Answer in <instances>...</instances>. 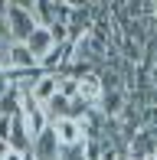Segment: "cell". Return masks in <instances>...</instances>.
<instances>
[{"label": "cell", "instance_id": "cell-12", "mask_svg": "<svg viewBox=\"0 0 157 160\" xmlns=\"http://www.w3.org/2000/svg\"><path fill=\"white\" fill-rule=\"evenodd\" d=\"M0 46H3V23H0Z\"/></svg>", "mask_w": 157, "mask_h": 160}, {"label": "cell", "instance_id": "cell-10", "mask_svg": "<svg viewBox=\"0 0 157 160\" xmlns=\"http://www.w3.org/2000/svg\"><path fill=\"white\" fill-rule=\"evenodd\" d=\"M10 150H13V147H10V141H7V137H0V160L10 154Z\"/></svg>", "mask_w": 157, "mask_h": 160}, {"label": "cell", "instance_id": "cell-11", "mask_svg": "<svg viewBox=\"0 0 157 160\" xmlns=\"http://www.w3.org/2000/svg\"><path fill=\"white\" fill-rule=\"evenodd\" d=\"M10 3H13V0H0V17L7 13V7H10Z\"/></svg>", "mask_w": 157, "mask_h": 160}, {"label": "cell", "instance_id": "cell-2", "mask_svg": "<svg viewBox=\"0 0 157 160\" xmlns=\"http://www.w3.org/2000/svg\"><path fill=\"white\" fill-rule=\"evenodd\" d=\"M59 157H62V144H59L56 128L49 124L36 141H33V160H59Z\"/></svg>", "mask_w": 157, "mask_h": 160}, {"label": "cell", "instance_id": "cell-3", "mask_svg": "<svg viewBox=\"0 0 157 160\" xmlns=\"http://www.w3.org/2000/svg\"><path fill=\"white\" fill-rule=\"evenodd\" d=\"M53 128H56V134H59L62 147H72V144H82L85 141V131H82V124H78L75 118H56Z\"/></svg>", "mask_w": 157, "mask_h": 160}, {"label": "cell", "instance_id": "cell-13", "mask_svg": "<svg viewBox=\"0 0 157 160\" xmlns=\"http://www.w3.org/2000/svg\"><path fill=\"white\" fill-rule=\"evenodd\" d=\"M118 160H131V157H128V154H121V157H118Z\"/></svg>", "mask_w": 157, "mask_h": 160}, {"label": "cell", "instance_id": "cell-8", "mask_svg": "<svg viewBox=\"0 0 157 160\" xmlns=\"http://www.w3.org/2000/svg\"><path fill=\"white\" fill-rule=\"evenodd\" d=\"M46 111H49V118H53V121H56V118H72V98H66V95L59 92V95L46 105Z\"/></svg>", "mask_w": 157, "mask_h": 160}, {"label": "cell", "instance_id": "cell-7", "mask_svg": "<svg viewBox=\"0 0 157 160\" xmlns=\"http://www.w3.org/2000/svg\"><path fill=\"white\" fill-rule=\"evenodd\" d=\"M56 7L59 3H53V0H33L30 13H33V20H36L39 26H53L56 23Z\"/></svg>", "mask_w": 157, "mask_h": 160}, {"label": "cell", "instance_id": "cell-6", "mask_svg": "<svg viewBox=\"0 0 157 160\" xmlns=\"http://www.w3.org/2000/svg\"><path fill=\"white\" fill-rule=\"evenodd\" d=\"M7 52H10V65L13 69H39V59L33 56V49L26 46V42H10Z\"/></svg>", "mask_w": 157, "mask_h": 160}, {"label": "cell", "instance_id": "cell-9", "mask_svg": "<svg viewBox=\"0 0 157 160\" xmlns=\"http://www.w3.org/2000/svg\"><path fill=\"white\" fill-rule=\"evenodd\" d=\"M59 160H89V157H85V141L82 144H72V147H62V157Z\"/></svg>", "mask_w": 157, "mask_h": 160}, {"label": "cell", "instance_id": "cell-4", "mask_svg": "<svg viewBox=\"0 0 157 160\" xmlns=\"http://www.w3.org/2000/svg\"><path fill=\"white\" fill-rule=\"evenodd\" d=\"M30 95L36 98L39 105H49V101L59 95V72H43V75L36 78V85H33Z\"/></svg>", "mask_w": 157, "mask_h": 160}, {"label": "cell", "instance_id": "cell-1", "mask_svg": "<svg viewBox=\"0 0 157 160\" xmlns=\"http://www.w3.org/2000/svg\"><path fill=\"white\" fill-rule=\"evenodd\" d=\"M0 20H3V33L10 36V42H26L33 36V30L39 26L36 20H33L30 7H20V3H10Z\"/></svg>", "mask_w": 157, "mask_h": 160}, {"label": "cell", "instance_id": "cell-5", "mask_svg": "<svg viewBox=\"0 0 157 160\" xmlns=\"http://www.w3.org/2000/svg\"><path fill=\"white\" fill-rule=\"evenodd\" d=\"M26 46L33 49V56H36V59H43V56L53 52L59 42H56V36H53V30H49V26H36V30H33V36L26 39Z\"/></svg>", "mask_w": 157, "mask_h": 160}]
</instances>
